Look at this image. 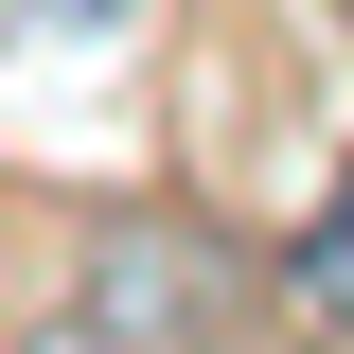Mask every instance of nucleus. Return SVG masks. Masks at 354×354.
Returning a JSON list of instances; mask_svg holds the SVG:
<instances>
[{
    "label": "nucleus",
    "mask_w": 354,
    "mask_h": 354,
    "mask_svg": "<svg viewBox=\"0 0 354 354\" xmlns=\"http://www.w3.org/2000/svg\"><path fill=\"white\" fill-rule=\"evenodd\" d=\"M230 283H213V248H177V230H106V248L71 266V337H195Z\"/></svg>",
    "instance_id": "obj_1"
},
{
    "label": "nucleus",
    "mask_w": 354,
    "mask_h": 354,
    "mask_svg": "<svg viewBox=\"0 0 354 354\" xmlns=\"http://www.w3.org/2000/svg\"><path fill=\"white\" fill-rule=\"evenodd\" d=\"M283 283H301V319H337V337H354V177L319 195V230H301V266H283Z\"/></svg>",
    "instance_id": "obj_2"
}]
</instances>
